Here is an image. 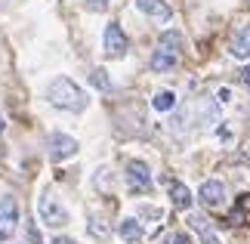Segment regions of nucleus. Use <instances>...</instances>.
I'll return each mask as SVG.
<instances>
[{
  "label": "nucleus",
  "mask_w": 250,
  "mask_h": 244,
  "mask_svg": "<svg viewBox=\"0 0 250 244\" xmlns=\"http://www.w3.org/2000/svg\"><path fill=\"white\" fill-rule=\"evenodd\" d=\"M151 105H155V111H173L176 109V96H173L170 90H161V93H155Z\"/></svg>",
  "instance_id": "4468645a"
},
{
  "label": "nucleus",
  "mask_w": 250,
  "mask_h": 244,
  "mask_svg": "<svg viewBox=\"0 0 250 244\" xmlns=\"http://www.w3.org/2000/svg\"><path fill=\"white\" fill-rule=\"evenodd\" d=\"M0 133H3V114H0Z\"/></svg>",
  "instance_id": "393cba45"
},
{
  "label": "nucleus",
  "mask_w": 250,
  "mask_h": 244,
  "mask_svg": "<svg viewBox=\"0 0 250 244\" xmlns=\"http://www.w3.org/2000/svg\"><path fill=\"white\" fill-rule=\"evenodd\" d=\"M53 244H74V241H71V238H56Z\"/></svg>",
  "instance_id": "b1692460"
},
{
  "label": "nucleus",
  "mask_w": 250,
  "mask_h": 244,
  "mask_svg": "<svg viewBox=\"0 0 250 244\" xmlns=\"http://www.w3.org/2000/svg\"><path fill=\"white\" fill-rule=\"evenodd\" d=\"M229 53H232V59H241V62L250 59V22L241 25L232 34V41H229Z\"/></svg>",
  "instance_id": "6e6552de"
},
{
  "label": "nucleus",
  "mask_w": 250,
  "mask_h": 244,
  "mask_svg": "<svg viewBox=\"0 0 250 244\" xmlns=\"http://www.w3.org/2000/svg\"><path fill=\"white\" fill-rule=\"evenodd\" d=\"M16 226H19V204L16 198H3L0 201V244H6L13 238Z\"/></svg>",
  "instance_id": "39448f33"
},
{
  "label": "nucleus",
  "mask_w": 250,
  "mask_h": 244,
  "mask_svg": "<svg viewBox=\"0 0 250 244\" xmlns=\"http://www.w3.org/2000/svg\"><path fill=\"white\" fill-rule=\"evenodd\" d=\"M127 185H130V192H136V195H146L151 192V170H148V164L146 161H127Z\"/></svg>",
  "instance_id": "7ed1b4c3"
},
{
  "label": "nucleus",
  "mask_w": 250,
  "mask_h": 244,
  "mask_svg": "<svg viewBox=\"0 0 250 244\" xmlns=\"http://www.w3.org/2000/svg\"><path fill=\"white\" fill-rule=\"evenodd\" d=\"M136 9L139 13H146L148 19H158V22H167L173 16V9L167 0H136Z\"/></svg>",
  "instance_id": "9d476101"
},
{
  "label": "nucleus",
  "mask_w": 250,
  "mask_h": 244,
  "mask_svg": "<svg viewBox=\"0 0 250 244\" xmlns=\"http://www.w3.org/2000/svg\"><path fill=\"white\" fill-rule=\"evenodd\" d=\"M118 235L127 241V244H136L142 238V222L136 217H127V220H121V226H118Z\"/></svg>",
  "instance_id": "ddd939ff"
},
{
  "label": "nucleus",
  "mask_w": 250,
  "mask_h": 244,
  "mask_svg": "<svg viewBox=\"0 0 250 244\" xmlns=\"http://www.w3.org/2000/svg\"><path fill=\"white\" fill-rule=\"evenodd\" d=\"M90 84L96 87V90H111V81H108V71H105V68H93L90 71Z\"/></svg>",
  "instance_id": "2eb2a0df"
},
{
  "label": "nucleus",
  "mask_w": 250,
  "mask_h": 244,
  "mask_svg": "<svg viewBox=\"0 0 250 244\" xmlns=\"http://www.w3.org/2000/svg\"><path fill=\"white\" fill-rule=\"evenodd\" d=\"M102 50H105L108 59H121V56L127 53V34L121 31L118 22L105 25V31H102Z\"/></svg>",
  "instance_id": "20e7f679"
},
{
  "label": "nucleus",
  "mask_w": 250,
  "mask_h": 244,
  "mask_svg": "<svg viewBox=\"0 0 250 244\" xmlns=\"http://www.w3.org/2000/svg\"><path fill=\"white\" fill-rule=\"evenodd\" d=\"M247 210H250V195H241V204H238V210H232V222H241Z\"/></svg>",
  "instance_id": "f3484780"
},
{
  "label": "nucleus",
  "mask_w": 250,
  "mask_h": 244,
  "mask_svg": "<svg viewBox=\"0 0 250 244\" xmlns=\"http://www.w3.org/2000/svg\"><path fill=\"white\" fill-rule=\"evenodd\" d=\"M167 192H170L173 207H179V210H188V207H191V192H188V185L170 179V182H167Z\"/></svg>",
  "instance_id": "9b49d317"
},
{
  "label": "nucleus",
  "mask_w": 250,
  "mask_h": 244,
  "mask_svg": "<svg viewBox=\"0 0 250 244\" xmlns=\"http://www.w3.org/2000/svg\"><path fill=\"white\" fill-rule=\"evenodd\" d=\"M241 84H244V87H250V65H247L244 71H241Z\"/></svg>",
  "instance_id": "5701e85b"
},
{
  "label": "nucleus",
  "mask_w": 250,
  "mask_h": 244,
  "mask_svg": "<svg viewBox=\"0 0 250 244\" xmlns=\"http://www.w3.org/2000/svg\"><path fill=\"white\" fill-rule=\"evenodd\" d=\"M198 198H201V204H204V207L216 210V207H223V204H226V185L219 182V179H207L204 185H201Z\"/></svg>",
  "instance_id": "0eeeda50"
},
{
  "label": "nucleus",
  "mask_w": 250,
  "mask_h": 244,
  "mask_svg": "<svg viewBox=\"0 0 250 244\" xmlns=\"http://www.w3.org/2000/svg\"><path fill=\"white\" fill-rule=\"evenodd\" d=\"M151 71L155 74H167V71H173V68L179 65V53H173V50H167V46H158L155 53H151Z\"/></svg>",
  "instance_id": "1a4fd4ad"
},
{
  "label": "nucleus",
  "mask_w": 250,
  "mask_h": 244,
  "mask_svg": "<svg viewBox=\"0 0 250 244\" xmlns=\"http://www.w3.org/2000/svg\"><path fill=\"white\" fill-rule=\"evenodd\" d=\"M37 213H41V220L46 226H53V229L68 226V210L62 207V201L56 198V192H50V189H46L41 195V201H37Z\"/></svg>",
  "instance_id": "f03ea898"
},
{
  "label": "nucleus",
  "mask_w": 250,
  "mask_h": 244,
  "mask_svg": "<svg viewBox=\"0 0 250 244\" xmlns=\"http://www.w3.org/2000/svg\"><path fill=\"white\" fill-rule=\"evenodd\" d=\"M78 139L74 136H68V133H53L50 136V161H68V158H74L78 155Z\"/></svg>",
  "instance_id": "423d86ee"
},
{
  "label": "nucleus",
  "mask_w": 250,
  "mask_h": 244,
  "mask_svg": "<svg viewBox=\"0 0 250 244\" xmlns=\"http://www.w3.org/2000/svg\"><path fill=\"white\" fill-rule=\"evenodd\" d=\"M111 0H86V9H105Z\"/></svg>",
  "instance_id": "412c9836"
},
{
  "label": "nucleus",
  "mask_w": 250,
  "mask_h": 244,
  "mask_svg": "<svg viewBox=\"0 0 250 244\" xmlns=\"http://www.w3.org/2000/svg\"><path fill=\"white\" fill-rule=\"evenodd\" d=\"M188 226L198 232V235H201V241H204V244H223V241H219V235H216V232L207 226V220H204V217H198V213H191V217H188Z\"/></svg>",
  "instance_id": "f8f14e48"
},
{
  "label": "nucleus",
  "mask_w": 250,
  "mask_h": 244,
  "mask_svg": "<svg viewBox=\"0 0 250 244\" xmlns=\"http://www.w3.org/2000/svg\"><path fill=\"white\" fill-rule=\"evenodd\" d=\"M139 213H142V217H148V220H161V210L158 207H142Z\"/></svg>",
  "instance_id": "aec40b11"
},
{
  "label": "nucleus",
  "mask_w": 250,
  "mask_h": 244,
  "mask_svg": "<svg viewBox=\"0 0 250 244\" xmlns=\"http://www.w3.org/2000/svg\"><path fill=\"white\" fill-rule=\"evenodd\" d=\"M28 238H31V244H41V232L31 226V229H28Z\"/></svg>",
  "instance_id": "4be33fe9"
},
{
  "label": "nucleus",
  "mask_w": 250,
  "mask_h": 244,
  "mask_svg": "<svg viewBox=\"0 0 250 244\" xmlns=\"http://www.w3.org/2000/svg\"><path fill=\"white\" fill-rule=\"evenodd\" d=\"M161 46H167V50L179 53V50H182V34H179V31H164V34H161Z\"/></svg>",
  "instance_id": "dca6fc26"
},
{
  "label": "nucleus",
  "mask_w": 250,
  "mask_h": 244,
  "mask_svg": "<svg viewBox=\"0 0 250 244\" xmlns=\"http://www.w3.org/2000/svg\"><path fill=\"white\" fill-rule=\"evenodd\" d=\"M90 235H96V238H105V235H108V229H105L99 220H90Z\"/></svg>",
  "instance_id": "6ab92c4d"
},
{
  "label": "nucleus",
  "mask_w": 250,
  "mask_h": 244,
  "mask_svg": "<svg viewBox=\"0 0 250 244\" xmlns=\"http://www.w3.org/2000/svg\"><path fill=\"white\" fill-rule=\"evenodd\" d=\"M164 244H191V238L186 235V232H170V235L164 238Z\"/></svg>",
  "instance_id": "a211bd4d"
},
{
  "label": "nucleus",
  "mask_w": 250,
  "mask_h": 244,
  "mask_svg": "<svg viewBox=\"0 0 250 244\" xmlns=\"http://www.w3.org/2000/svg\"><path fill=\"white\" fill-rule=\"evenodd\" d=\"M46 99H50L56 109H65V111H83L86 105H90L86 93L71 81V77H56V81H50Z\"/></svg>",
  "instance_id": "f257e3e1"
}]
</instances>
